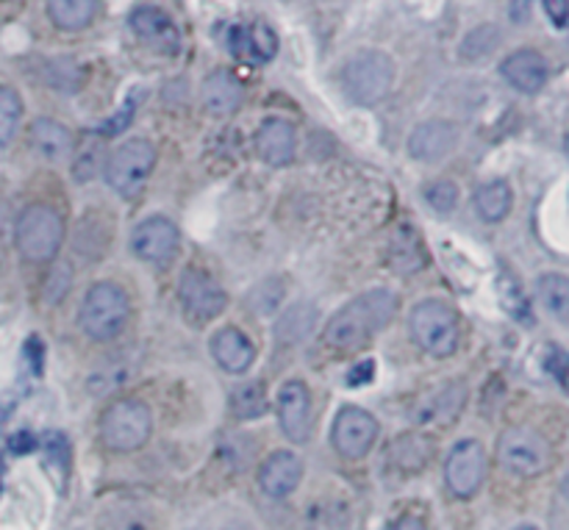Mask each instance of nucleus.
<instances>
[{"instance_id":"nucleus-1","label":"nucleus","mask_w":569,"mask_h":530,"mask_svg":"<svg viewBox=\"0 0 569 530\" xmlns=\"http://www.w3.org/2000/svg\"><path fill=\"white\" fill-rule=\"evenodd\" d=\"M395 311H398V298L389 289H372V292L359 294L328 320L326 331H322V344L333 353H353L392 322Z\"/></svg>"},{"instance_id":"nucleus-2","label":"nucleus","mask_w":569,"mask_h":530,"mask_svg":"<svg viewBox=\"0 0 569 530\" xmlns=\"http://www.w3.org/2000/svg\"><path fill=\"white\" fill-rule=\"evenodd\" d=\"M131 317V300L126 289L111 281H100L89 287L87 298L81 303L78 326L94 342H111L120 337Z\"/></svg>"},{"instance_id":"nucleus-3","label":"nucleus","mask_w":569,"mask_h":530,"mask_svg":"<svg viewBox=\"0 0 569 530\" xmlns=\"http://www.w3.org/2000/svg\"><path fill=\"white\" fill-rule=\"evenodd\" d=\"M395 64L381 50H359L342 67V87L359 106H376L392 92Z\"/></svg>"},{"instance_id":"nucleus-4","label":"nucleus","mask_w":569,"mask_h":530,"mask_svg":"<svg viewBox=\"0 0 569 530\" xmlns=\"http://www.w3.org/2000/svg\"><path fill=\"white\" fill-rule=\"evenodd\" d=\"M14 242L22 259L37 261V264L50 261L64 242V220L53 206L31 203L17 217Z\"/></svg>"},{"instance_id":"nucleus-5","label":"nucleus","mask_w":569,"mask_h":530,"mask_svg":"<svg viewBox=\"0 0 569 530\" xmlns=\"http://www.w3.org/2000/svg\"><path fill=\"white\" fill-rule=\"evenodd\" d=\"M411 337L426 353L437 359H448L459 350L461 342V322L459 314L442 300H422L411 311Z\"/></svg>"},{"instance_id":"nucleus-6","label":"nucleus","mask_w":569,"mask_h":530,"mask_svg":"<svg viewBox=\"0 0 569 530\" xmlns=\"http://www.w3.org/2000/svg\"><path fill=\"white\" fill-rule=\"evenodd\" d=\"M153 433V414L142 400H114L100 417V439L114 453H133Z\"/></svg>"},{"instance_id":"nucleus-7","label":"nucleus","mask_w":569,"mask_h":530,"mask_svg":"<svg viewBox=\"0 0 569 530\" xmlns=\"http://www.w3.org/2000/svg\"><path fill=\"white\" fill-rule=\"evenodd\" d=\"M156 164V148L148 139H128L106 161V181L122 198H137Z\"/></svg>"},{"instance_id":"nucleus-8","label":"nucleus","mask_w":569,"mask_h":530,"mask_svg":"<svg viewBox=\"0 0 569 530\" xmlns=\"http://www.w3.org/2000/svg\"><path fill=\"white\" fill-rule=\"evenodd\" d=\"M498 461L515 476L537 478L550 467V444L533 428H509L498 442Z\"/></svg>"},{"instance_id":"nucleus-9","label":"nucleus","mask_w":569,"mask_h":530,"mask_svg":"<svg viewBox=\"0 0 569 530\" xmlns=\"http://www.w3.org/2000/svg\"><path fill=\"white\" fill-rule=\"evenodd\" d=\"M178 298L183 311L192 322H209L220 317L228 306L226 289L220 287L214 276H209L200 267H189L178 278Z\"/></svg>"},{"instance_id":"nucleus-10","label":"nucleus","mask_w":569,"mask_h":530,"mask_svg":"<svg viewBox=\"0 0 569 530\" xmlns=\"http://www.w3.org/2000/svg\"><path fill=\"white\" fill-rule=\"evenodd\" d=\"M378 439V420L370 411L359 409V406H345L333 420L331 442L337 453L348 461L365 459L372 450Z\"/></svg>"},{"instance_id":"nucleus-11","label":"nucleus","mask_w":569,"mask_h":530,"mask_svg":"<svg viewBox=\"0 0 569 530\" xmlns=\"http://www.w3.org/2000/svg\"><path fill=\"white\" fill-rule=\"evenodd\" d=\"M445 481L456 498H472L487 481V453L476 439H465L456 444L445 464Z\"/></svg>"},{"instance_id":"nucleus-12","label":"nucleus","mask_w":569,"mask_h":530,"mask_svg":"<svg viewBox=\"0 0 569 530\" xmlns=\"http://www.w3.org/2000/svg\"><path fill=\"white\" fill-rule=\"evenodd\" d=\"M278 426L283 437L295 444H306L311 439V394L306 383L287 381L278 389Z\"/></svg>"},{"instance_id":"nucleus-13","label":"nucleus","mask_w":569,"mask_h":530,"mask_svg":"<svg viewBox=\"0 0 569 530\" xmlns=\"http://www.w3.org/2000/svg\"><path fill=\"white\" fill-rule=\"evenodd\" d=\"M128 26L133 28V33L142 42H148L159 53L176 56L181 50V31L172 22V17L159 6H137L128 17Z\"/></svg>"},{"instance_id":"nucleus-14","label":"nucleus","mask_w":569,"mask_h":530,"mask_svg":"<svg viewBox=\"0 0 569 530\" xmlns=\"http://www.w3.org/2000/svg\"><path fill=\"white\" fill-rule=\"evenodd\" d=\"M133 253L150 264H167L178 250V228L167 217H148L131 233Z\"/></svg>"},{"instance_id":"nucleus-15","label":"nucleus","mask_w":569,"mask_h":530,"mask_svg":"<svg viewBox=\"0 0 569 530\" xmlns=\"http://www.w3.org/2000/svg\"><path fill=\"white\" fill-rule=\"evenodd\" d=\"M228 48H231L233 59L244 61V64H267L278 56V33L267 22L233 26L231 33H228Z\"/></svg>"},{"instance_id":"nucleus-16","label":"nucleus","mask_w":569,"mask_h":530,"mask_svg":"<svg viewBox=\"0 0 569 530\" xmlns=\"http://www.w3.org/2000/svg\"><path fill=\"white\" fill-rule=\"evenodd\" d=\"M500 76H503L517 92L537 94L542 92L545 83H548L550 67L539 50L522 48V50H515L511 56H506V61L500 64Z\"/></svg>"},{"instance_id":"nucleus-17","label":"nucleus","mask_w":569,"mask_h":530,"mask_svg":"<svg viewBox=\"0 0 569 530\" xmlns=\"http://www.w3.org/2000/svg\"><path fill=\"white\" fill-rule=\"evenodd\" d=\"M459 144V131L450 120H426L411 131L409 153L417 161H442Z\"/></svg>"},{"instance_id":"nucleus-18","label":"nucleus","mask_w":569,"mask_h":530,"mask_svg":"<svg viewBox=\"0 0 569 530\" xmlns=\"http://www.w3.org/2000/svg\"><path fill=\"white\" fill-rule=\"evenodd\" d=\"M256 150L270 167L292 164L295 150H298V133L292 122L283 117H267L256 131Z\"/></svg>"},{"instance_id":"nucleus-19","label":"nucleus","mask_w":569,"mask_h":530,"mask_svg":"<svg viewBox=\"0 0 569 530\" xmlns=\"http://www.w3.org/2000/svg\"><path fill=\"white\" fill-rule=\"evenodd\" d=\"M300 481H303V461L295 453H289V450L272 453L259 470L261 492L276 500L289 498L300 487Z\"/></svg>"},{"instance_id":"nucleus-20","label":"nucleus","mask_w":569,"mask_h":530,"mask_svg":"<svg viewBox=\"0 0 569 530\" xmlns=\"http://www.w3.org/2000/svg\"><path fill=\"white\" fill-rule=\"evenodd\" d=\"M467 403L465 383H445L415 406V422L420 426H448L461 414Z\"/></svg>"},{"instance_id":"nucleus-21","label":"nucleus","mask_w":569,"mask_h":530,"mask_svg":"<svg viewBox=\"0 0 569 530\" xmlns=\"http://www.w3.org/2000/svg\"><path fill=\"white\" fill-rule=\"evenodd\" d=\"M211 353H214L217 364H220L222 370L233 372V376L248 372L256 361L253 342H250L239 328L231 326L214 333V339H211Z\"/></svg>"},{"instance_id":"nucleus-22","label":"nucleus","mask_w":569,"mask_h":530,"mask_svg":"<svg viewBox=\"0 0 569 530\" xmlns=\"http://www.w3.org/2000/svg\"><path fill=\"white\" fill-rule=\"evenodd\" d=\"M242 81L231 70H214L203 81V106L211 117H231L242 106Z\"/></svg>"},{"instance_id":"nucleus-23","label":"nucleus","mask_w":569,"mask_h":530,"mask_svg":"<svg viewBox=\"0 0 569 530\" xmlns=\"http://www.w3.org/2000/svg\"><path fill=\"white\" fill-rule=\"evenodd\" d=\"M28 137H31V148L50 161L67 159V156L72 153L70 128L61 126L59 120H50V117H39V120H33Z\"/></svg>"},{"instance_id":"nucleus-24","label":"nucleus","mask_w":569,"mask_h":530,"mask_svg":"<svg viewBox=\"0 0 569 530\" xmlns=\"http://www.w3.org/2000/svg\"><path fill=\"white\" fill-rule=\"evenodd\" d=\"M428 256L426 248H422L420 237H417L411 228H398L389 242V267L400 276H411V272H420L426 267Z\"/></svg>"},{"instance_id":"nucleus-25","label":"nucleus","mask_w":569,"mask_h":530,"mask_svg":"<svg viewBox=\"0 0 569 530\" xmlns=\"http://www.w3.org/2000/svg\"><path fill=\"white\" fill-rule=\"evenodd\" d=\"M100 0H48V17L61 31H81L94 20Z\"/></svg>"},{"instance_id":"nucleus-26","label":"nucleus","mask_w":569,"mask_h":530,"mask_svg":"<svg viewBox=\"0 0 569 530\" xmlns=\"http://www.w3.org/2000/svg\"><path fill=\"white\" fill-rule=\"evenodd\" d=\"M511 203H515V194L506 181H489L476 189V211L481 220L500 222L511 211Z\"/></svg>"},{"instance_id":"nucleus-27","label":"nucleus","mask_w":569,"mask_h":530,"mask_svg":"<svg viewBox=\"0 0 569 530\" xmlns=\"http://www.w3.org/2000/svg\"><path fill=\"white\" fill-rule=\"evenodd\" d=\"M537 292L550 317L569 326V278L559 272H548L537 281Z\"/></svg>"},{"instance_id":"nucleus-28","label":"nucleus","mask_w":569,"mask_h":530,"mask_svg":"<svg viewBox=\"0 0 569 530\" xmlns=\"http://www.w3.org/2000/svg\"><path fill=\"white\" fill-rule=\"evenodd\" d=\"M431 459V444L426 437H417V433H406L398 442L392 444V461L406 472H420L426 467V461Z\"/></svg>"},{"instance_id":"nucleus-29","label":"nucleus","mask_w":569,"mask_h":530,"mask_svg":"<svg viewBox=\"0 0 569 530\" xmlns=\"http://www.w3.org/2000/svg\"><path fill=\"white\" fill-rule=\"evenodd\" d=\"M231 409L239 420H256L267 411V389L264 383L259 381H250L242 383V387L233 392L231 398Z\"/></svg>"},{"instance_id":"nucleus-30","label":"nucleus","mask_w":569,"mask_h":530,"mask_svg":"<svg viewBox=\"0 0 569 530\" xmlns=\"http://www.w3.org/2000/svg\"><path fill=\"white\" fill-rule=\"evenodd\" d=\"M22 120V98L14 87H0V148L14 139Z\"/></svg>"},{"instance_id":"nucleus-31","label":"nucleus","mask_w":569,"mask_h":530,"mask_svg":"<svg viewBox=\"0 0 569 530\" xmlns=\"http://www.w3.org/2000/svg\"><path fill=\"white\" fill-rule=\"evenodd\" d=\"M500 42V31L495 26H481L476 28V31H470L465 37V42H461V56H465L467 61H478L483 59V56L492 53L495 48H498Z\"/></svg>"},{"instance_id":"nucleus-32","label":"nucleus","mask_w":569,"mask_h":530,"mask_svg":"<svg viewBox=\"0 0 569 530\" xmlns=\"http://www.w3.org/2000/svg\"><path fill=\"white\" fill-rule=\"evenodd\" d=\"M426 200L433 211H439V214H450V211L456 209V203H459V187H456L453 181L439 178V181L426 187Z\"/></svg>"},{"instance_id":"nucleus-33","label":"nucleus","mask_w":569,"mask_h":530,"mask_svg":"<svg viewBox=\"0 0 569 530\" xmlns=\"http://www.w3.org/2000/svg\"><path fill=\"white\" fill-rule=\"evenodd\" d=\"M42 448L48 453L50 467L61 470V478H67V470H70V444H67V439L61 433H48L42 439Z\"/></svg>"},{"instance_id":"nucleus-34","label":"nucleus","mask_w":569,"mask_h":530,"mask_svg":"<svg viewBox=\"0 0 569 530\" xmlns=\"http://www.w3.org/2000/svg\"><path fill=\"white\" fill-rule=\"evenodd\" d=\"M503 300H506V309H509V314H515V317H520V320L531 322V311H528L526 298H522L520 283H515V281L506 283V287H503Z\"/></svg>"},{"instance_id":"nucleus-35","label":"nucleus","mask_w":569,"mask_h":530,"mask_svg":"<svg viewBox=\"0 0 569 530\" xmlns=\"http://www.w3.org/2000/svg\"><path fill=\"white\" fill-rule=\"evenodd\" d=\"M548 370L553 372L556 381H559L561 387L569 389V353L567 350L553 348V353L548 356Z\"/></svg>"},{"instance_id":"nucleus-36","label":"nucleus","mask_w":569,"mask_h":530,"mask_svg":"<svg viewBox=\"0 0 569 530\" xmlns=\"http://www.w3.org/2000/svg\"><path fill=\"white\" fill-rule=\"evenodd\" d=\"M545 11H548L550 22L556 28H565L569 22V0H542Z\"/></svg>"},{"instance_id":"nucleus-37","label":"nucleus","mask_w":569,"mask_h":530,"mask_svg":"<svg viewBox=\"0 0 569 530\" xmlns=\"http://www.w3.org/2000/svg\"><path fill=\"white\" fill-rule=\"evenodd\" d=\"M131 117H133V100H128V103L122 106L120 114H117L109 126L100 128V133H103V137H114V133H120L122 128H126V122H131Z\"/></svg>"},{"instance_id":"nucleus-38","label":"nucleus","mask_w":569,"mask_h":530,"mask_svg":"<svg viewBox=\"0 0 569 530\" xmlns=\"http://www.w3.org/2000/svg\"><path fill=\"white\" fill-rule=\"evenodd\" d=\"M372 376H376V361H361L359 367H353L348 383L350 387H361V383L372 381Z\"/></svg>"},{"instance_id":"nucleus-39","label":"nucleus","mask_w":569,"mask_h":530,"mask_svg":"<svg viewBox=\"0 0 569 530\" xmlns=\"http://www.w3.org/2000/svg\"><path fill=\"white\" fill-rule=\"evenodd\" d=\"M531 11H533V0H511V20L520 22V26L531 20Z\"/></svg>"},{"instance_id":"nucleus-40","label":"nucleus","mask_w":569,"mask_h":530,"mask_svg":"<svg viewBox=\"0 0 569 530\" xmlns=\"http://www.w3.org/2000/svg\"><path fill=\"white\" fill-rule=\"evenodd\" d=\"M389 530H428V528H426V522L420 520V517L406 514V517H400V520L395 522V526L389 528Z\"/></svg>"},{"instance_id":"nucleus-41","label":"nucleus","mask_w":569,"mask_h":530,"mask_svg":"<svg viewBox=\"0 0 569 530\" xmlns=\"http://www.w3.org/2000/svg\"><path fill=\"white\" fill-rule=\"evenodd\" d=\"M561 492H565V498L569 500V472H567V478H565V483H561Z\"/></svg>"},{"instance_id":"nucleus-42","label":"nucleus","mask_w":569,"mask_h":530,"mask_svg":"<svg viewBox=\"0 0 569 530\" xmlns=\"http://www.w3.org/2000/svg\"><path fill=\"white\" fill-rule=\"evenodd\" d=\"M565 150H567V156H569V133L565 137Z\"/></svg>"},{"instance_id":"nucleus-43","label":"nucleus","mask_w":569,"mask_h":530,"mask_svg":"<svg viewBox=\"0 0 569 530\" xmlns=\"http://www.w3.org/2000/svg\"><path fill=\"white\" fill-rule=\"evenodd\" d=\"M517 530H537L533 526H522V528H517Z\"/></svg>"},{"instance_id":"nucleus-44","label":"nucleus","mask_w":569,"mask_h":530,"mask_svg":"<svg viewBox=\"0 0 569 530\" xmlns=\"http://www.w3.org/2000/svg\"><path fill=\"white\" fill-rule=\"evenodd\" d=\"M567 26H569V22H567ZM567 44H569V37H567Z\"/></svg>"}]
</instances>
